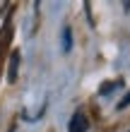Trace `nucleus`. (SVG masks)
I'll return each mask as SVG.
<instances>
[{"mask_svg": "<svg viewBox=\"0 0 130 132\" xmlns=\"http://www.w3.org/2000/svg\"><path fill=\"white\" fill-rule=\"evenodd\" d=\"M128 106H130V91H128V94H125L123 98H120V101H118V106H116V108H118V111H125V108H128Z\"/></svg>", "mask_w": 130, "mask_h": 132, "instance_id": "nucleus-4", "label": "nucleus"}, {"mask_svg": "<svg viewBox=\"0 0 130 132\" xmlns=\"http://www.w3.org/2000/svg\"><path fill=\"white\" fill-rule=\"evenodd\" d=\"M70 48H72V34H70V27H65L63 29V51L70 53Z\"/></svg>", "mask_w": 130, "mask_h": 132, "instance_id": "nucleus-3", "label": "nucleus"}, {"mask_svg": "<svg viewBox=\"0 0 130 132\" xmlns=\"http://www.w3.org/2000/svg\"><path fill=\"white\" fill-rule=\"evenodd\" d=\"M17 67H19V53L14 51L12 58H10V67H7V79H10V82L17 79Z\"/></svg>", "mask_w": 130, "mask_h": 132, "instance_id": "nucleus-2", "label": "nucleus"}, {"mask_svg": "<svg viewBox=\"0 0 130 132\" xmlns=\"http://www.w3.org/2000/svg\"><path fill=\"white\" fill-rule=\"evenodd\" d=\"M87 127H89V120L85 113H75L67 122V132H87Z\"/></svg>", "mask_w": 130, "mask_h": 132, "instance_id": "nucleus-1", "label": "nucleus"}]
</instances>
